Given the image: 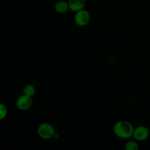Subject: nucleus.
<instances>
[{
    "label": "nucleus",
    "instance_id": "nucleus-9",
    "mask_svg": "<svg viewBox=\"0 0 150 150\" xmlns=\"http://www.w3.org/2000/svg\"><path fill=\"white\" fill-rule=\"evenodd\" d=\"M126 150H138L139 149V146H138L137 143L133 141H130V142H127V144L125 146Z\"/></svg>",
    "mask_w": 150,
    "mask_h": 150
},
{
    "label": "nucleus",
    "instance_id": "nucleus-1",
    "mask_svg": "<svg viewBox=\"0 0 150 150\" xmlns=\"http://www.w3.org/2000/svg\"><path fill=\"white\" fill-rule=\"evenodd\" d=\"M134 129L130 122L126 121H120L114 126V133L121 139H128L133 135Z\"/></svg>",
    "mask_w": 150,
    "mask_h": 150
},
{
    "label": "nucleus",
    "instance_id": "nucleus-2",
    "mask_svg": "<svg viewBox=\"0 0 150 150\" xmlns=\"http://www.w3.org/2000/svg\"><path fill=\"white\" fill-rule=\"evenodd\" d=\"M38 133L42 139H50L54 136L55 130L51 125L48 123H42L38 127Z\"/></svg>",
    "mask_w": 150,
    "mask_h": 150
},
{
    "label": "nucleus",
    "instance_id": "nucleus-4",
    "mask_svg": "<svg viewBox=\"0 0 150 150\" xmlns=\"http://www.w3.org/2000/svg\"><path fill=\"white\" fill-rule=\"evenodd\" d=\"M32 104V97L27 96L24 95L19 97L16 100V105L18 108L21 111H25V110L29 109Z\"/></svg>",
    "mask_w": 150,
    "mask_h": 150
},
{
    "label": "nucleus",
    "instance_id": "nucleus-6",
    "mask_svg": "<svg viewBox=\"0 0 150 150\" xmlns=\"http://www.w3.org/2000/svg\"><path fill=\"white\" fill-rule=\"evenodd\" d=\"M69 8L73 12L83 10L86 4V0H69Z\"/></svg>",
    "mask_w": 150,
    "mask_h": 150
},
{
    "label": "nucleus",
    "instance_id": "nucleus-8",
    "mask_svg": "<svg viewBox=\"0 0 150 150\" xmlns=\"http://www.w3.org/2000/svg\"><path fill=\"white\" fill-rule=\"evenodd\" d=\"M23 94L27 96L32 97L35 94V88L33 85L28 84L23 88Z\"/></svg>",
    "mask_w": 150,
    "mask_h": 150
},
{
    "label": "nucleus",
    "instance_id": "nucleus-7",
    "mask_svg": "<svg viewBox=\"0 0 150 150\" xmlns=\"http://www.w3.org/2000/svg\"><path fill=\"white\" fill-rule=\"evenodd\" d=\"M69 4L68 2L64 1H59L55 5V10L59 13H64L68 10Z\"/></svg>",
    "mask_w": 150,
    "mask_h": 150
},
{
    "label": "nucleus",
    "instance_id": "nucleus-5",
    "mask_svg": "<svg viewBox=\"0 0 150 150\" xmlns=\"http://www.w3.org/2000/svg\"><path fill=\"white\" fill-rule=\"evenodd\" d=\"M149 130L146 127L139 126L134 130L133 136L136 140L142 142V141H144L147 139L148 136H149Z\"/></svg>",
    "mask_w": 150,
    "mask_h": 150
},
{
    "label": "nucleus",
    "instance_id": "nucleus-3",
    "mask_svg": "<svg viewBox=\"0 0 150 150\" xmlns=\"http://www.w3.org/2000/svg\"><path fill=\"white\" fill-rule=\"evenodd\" d=\"M90 19V16L89 13L86 10H81L76 12V14L74 17L75 23L80 26H86L89 21Z\"/></svg>",
    "mask_w": 150,
    "mask_h": 150
},
{
    "label": "nucleus",
    "instance_id": "nucleus-10",
    "mask_svg": "<svg viewBox=\"0 0 150 150\" xmlns=\"http://www.w3.org/2000/svg\"><path fill=\"white\" fill-rule=\"evenodd\" d=\"M7 114V109L5 105L3 104L0 105V120H3L6 117Z\"/></svg>",
    "mask_w": 150,
    "mask_h": 150
}]
</instances>
